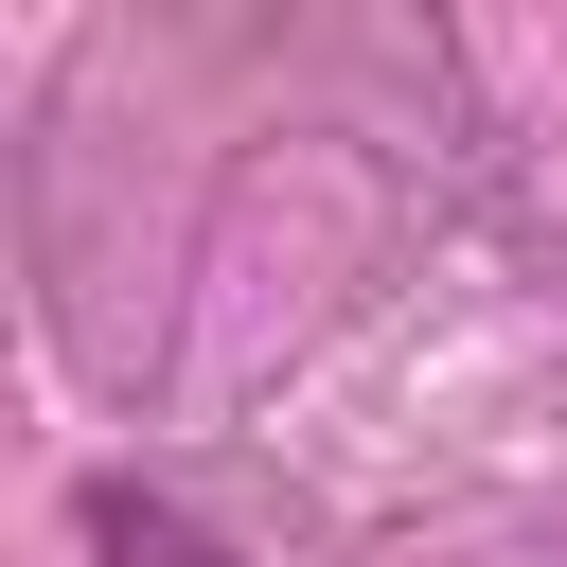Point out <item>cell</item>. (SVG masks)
Returning a JSON list of instances; mask_svg holds the SVG:
<instances>
[{"label":"cell","instance_id":"obj_1","mask_svg":"<svg viewBox=\"0 0 567 567\" xmlns=\"http://www.w3.org/2000/svg\"><path fill=\"white\" fill-rule=\"evenodd\" d=\"M89 532H106V549H124V567H213V549H195V532H177V514H142V496H89Z\"/></svg>","mask_w":567,"mask_h":567}]
</instances>
